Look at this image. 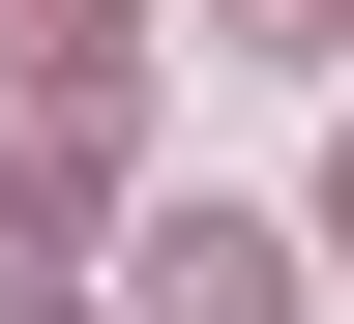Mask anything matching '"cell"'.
Returning <instances> with one entry per match:
<instances>
[{
    "label": "cell",
    "mask_w": 354,
    "mask_h": 324,
    "mask_svg": "<svg viewBox=\"0 0 354 324\" xmlns=\"http://www.w3.org/2000/svg\"><path fill=\"white\" fill-rule=\"evenodd\" d=\"M118 177H148V118H118V59H30V118H0V265H30V236H88Z\"/></svg>",
    "instance_id": "1"
},
{
    "label": "cell",
    "mask_w": 354,
    "mask_h": 324,
    "mask_svg": "<svg viewBox=\"0 0 354 324\" xmlns=\"http://www.w3.org/2000/svg\"><path fill=\"white\" fill-rule=\"evenodd\" d=\"M148 324H325V236H266V207H177V236H148Z\"/></svg>",
    "instance_id": "2"
},
{
    "label": "cell",
    "mask_w": 354,
    "mask_h": 324,
    "mask_svg": "<svg viewBox=\"0 0 354 324\" xmlns=\"http://www.w3.org/2000/svg\"><path fill=\"white\" fill-rule=\"evenodd\" d=\"M0 59H148V0H0Z\"/></svg>",
    "instance_id": "3"
},
{
    "label": "cell",
    "mask_w": 354,
    "mask_h": 324,
    "mask_svg": "<svg viewBox=\"0 0 354 324\" xmlns=\"http://www.w3.org/2000/svg\"><path fill=\"white\" fill-rule=\"evenodd\" d=\"M325 30H354V0H236V59H325Z\"/></svg>",
    "instance_id": "4"
},
{
    "label": "cell",
    "mask_w": 354,
    "mask_h": 324,
    "mask_svg": "<svg viewBox=\"0 0 354 324\" xmlns=\"http://www.w3.org/2000/svg\"><path fill=\"white\" fill-rule=\"evenodd\" d=\"M325 265H354V177H325Z\"/></svg>",
    "instance_id": "5"
},
{
    "label": "cell",
    "mask_w": 354,
    "mask_h": 324,
    "mask_svg": "<svg viewBox=\"0 0 354 324\" xmlns=\"http://www.w3.org/2000/svg\"><path fill=\"white\" fill-rule=\"evenodd\" d=\"M0 324H59V295H0Z\"/></svg>",
    "instance_id": "6"
}]
</instances>
